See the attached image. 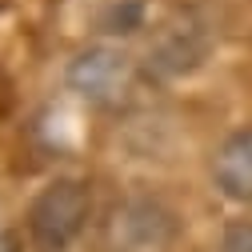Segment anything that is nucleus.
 Wrapping results in <instances>:
<instances>
[{
    "label": "nucleus",
    "mask_w": 252,
    "mask_h": 252,
    "mask_svg": "<svg viewBox=\"0 0 252 252\" xmlns=\"http://www.w3.org/2000/svg\"><path fill=\"white\" fill-rule=\"evenodd\" d=\"M92 216V192L76 176L48 180L28 204V232L44 252H64L80 240Z\"/></svg>",
    "instance_id": "nucleus-1"
},
{
    "label": "nucleus",
    "mask_w": 252,
    "mask_h": 252,
    "mask_svg": "<svg viewBox=\"0 0 252 252\" xmlns=\"http://www.w3.org/2000/svg\"><path fill=\"white\" fill-rule=\"evenodd\" d=\"M64 80L76 96L92 108H120L124 100L132 96V88L140 80V64L116 44H88L80 48L68 68Z\"/></svg>",
    "instance_id": "nucleus-2"
},
{
    "label": "nucleus",
    "mask_w": 252,
    "mask_h": 252,
    "mask_svg": "<svg viewBox=\"0 0 252 252\" xmlns=\"http://www.w3.org/2000/svg\"><path fill=\"white\" fill-rule=\"evenodd\" d=\"M176 232V212L156 196H120L104 216L108 252H168Z\"/></svg>",
    "instance_id": "nucleus-3"
},
{
    "label": "nucleus",
    "mask_w": 252,
    "mask_h": 252,
    "mask_svg": "<svg viewBox=\"0 0 252 252\" xmlns=\"http://www.w3.org/2000/svg\"><path fill=\"white\" fill-rule=\"evenodd\" d=\"M208 52H212L208 24L196 12H176L156 28V36L148 44V56H144V72L160 76V80H176V76L196 72Z\"/></svg>",
    "instance_id": "nucleus-4"
},
{
    "label": "nucleus",
    "mask_w": 252,
    "mask_h": 252,
    "mask_svg": "<svg viewBox=\"0 0 252 252\" xmlns=\"http://www.w3.org/2000/svg\"><path fill=\"white\" fill-rule=\"evenodd\" d=\"M212 184L228 200H252V128H236L220 140V148L212 152Z\"/></svg>",
    "instance_id": "nucleus-5"
},
{
    "label": "nucleus",
    "mask_w": 252,
    "mask_h": 252,
    "mask_svg": "<svg viewBox=\"0 0 252 252\" xmlns=\"http://www.w3.org/2000/svg\"><path fill=\"white\" fill-rule=\"evenodd\" d=\"M220 252H252V220H232L220 232Z\"/></svg>",
    "instance_id": "nucleus-6"
}]
</instances>
